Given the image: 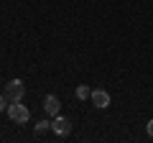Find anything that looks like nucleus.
<instances>
[{"label":"nucleus","mask_w":153,"mask_h":143,"mask_svg":"<svg viewBox=\"0 0 153 143\" xmlns=\"http://www.w3.org/2000/svg\"><path fill=\"white\" fill-rule=\"evenodd\" d=\"M74 95H76V100H87L89 95H92V89H89L87 84H79V87L74 89Z\"/></svg>","instance_id":"6"},{"label":"nucleus","mask_w":153,"mask_h":143,"mask_svg":"<svg viewBox=\"0 0 153 143\" xmlns=\"http://www.w3.org/2000/svg\"><path fill=\"white\" fill-rule=\"evenodd\" d=\"M8 118H10L13 123H18V125H23V123L31 118V110H28L26 105H21V102H8Z\"/></svg>","instance_id":"2"},{"label":"nucleus","mask_w":153,"mask_h":143,"mask_svg":"<svg viewBox=\"0 0 153 143\" xmlns=\"http://www.w3.org/2000/svg\"><path fill=\"white\" fill-rule=\"evenodd\" d=\"M51 130H54L56 136H69V130H71V123L66 120V118L56 115L54 120H51Z\"/></svg>","instance_id":"5"},{"label":"nucleus","mask_w":153,"mask_h":143,"mask_svg":"<svg viewBox=\"0 0 153 143\" xmlns=\"http://www.w3.org/2000/svg\"><path fill=\"white\" fill-rule=\"evenodd\" d=\"M89 100H92V105H94V107H100V110L110 107V95H107V89H92Z\"/></svg>","instance_id":"4"},{"label":"nucleus","mask_w":153,"mask_h":143,"mask_svg":"<svg viewBox=\"0 0 153 143\" xmlns=\"http://www.w3.org/2000/svg\"><path fill=\"white\" fill-rule=\"evenodd\" d=\"M46 128H51V120H38L36 123V133H44Z\"/></svg>","instance_id":"7"},{"label":"nucleus","mask_w":153,"mask_h":143,"mask_svg":"<svg viewBox=\"0 0 153 143\" xmlns=\"http://www.w3.org/2000/svg\"><path fill=\"white\" fill-rule=\"evenodd\" d=\"M59 110H61L59 97H56V95H46V97H44V112L49 118H56V115H59Z\"/></svg>","instance_id":"3"},{"label":"nucleus","mask_w":153,"mask_h":143,"mask_svg":"<svg viewBox=\"0 0 153 143\" xmlns=\"http://www.w3.org/2000/svg\"><path fill=\"white\" fill-rule=\"evenodd\" d=\"M5 97H8V102H23V97H26V84L21 79H10L5 84Z\"/></svg>","instance_id":"1"},{"label":"nucleus","mask_w":153,"mask_h":143,"mask_svg":"<svg viewBox=\"0 0 153 143\" xmlns=\"http://www.w3.org/2000/svg\"><path fill=\"white\" fill-rule=\"evenodd\" d=\"M5 102H8V97H0V112L5 110Z\"/></svg>","instance_id":"9"},{"label":"nucleus","mask_w":153,"mask_h":143,"mask_svg":"<svg viewBox=\"0 0 153 143\" xmlns=\"http://www.w3.org/2000/svg\"><path fill=\"white\" fill-rule=\"evenodd\" d=\"M146 133H148V138H153V120H148V125H146Z\"/></svg>","instance_id":"8"}]
</instances>
